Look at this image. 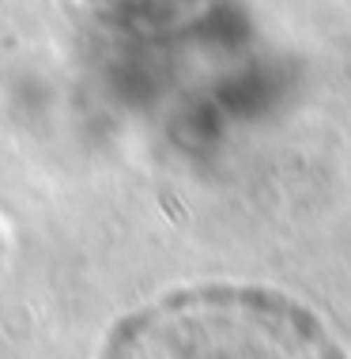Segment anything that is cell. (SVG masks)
I'll return each mask as SVG.
<instances>
[{
  "instance_id": "cell-1",
  "label": "cell",
  "mask_w": 351,
  "mask_h": 359,
  "mask_svg": "<svg viewBox=\"0 0 351 359\" xmlns=\"http://www.w3.org/2000/svg\"><path fill=\"white\" fill-rule=\"evenodd\" d=\"M102 359H344L302 303L265 287L174 291L117 325Z\"/></svg>"
}]
</instances>
